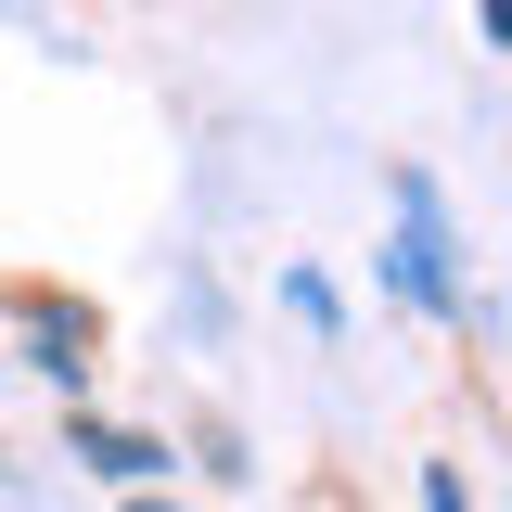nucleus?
Listing matches in <instances>:
<instances>
[{"label": "nucleus", "instance_id": "nucleus-1", "mask_svg": "<svg viewBox=\"0 0 512 512\" xmlns=\"http://www.w3.org/2000/svg\"><path fill=\"white\" fill-rule=\"evenodd\" d=\"M384 282H397L423 320H461V269H448V231H436V192H423V180H397V244H384Z\"/></svg>", "mask_w": 512, "mask_h": 512}, {"label": "nucleus", "instance_id": "nucleus-2", "mask_svg": "<svg viewBox=\"0 0 512 512\" xmlns=\"http://www.w3.org/2000/svg\"><path fill=\"white\" fill-rule=\"evenodd\" d=\"M64 448H77L90 474H116V487H141V474H167V448H154V436H128V423H90V410L64 423Z\"/></svg>", "mask_w": 512, "mask_h": 512}, {"label": "nucleus", "instance_id": "nucleus-3", "mask_svg": "<svg viewBox=\"0 0 512 512\" xmlns=\"http://www.w3.org/2000/svg\"><path fill=\"white\" fill-rule=\"evenodd\" d=\"M474 26H487V52H512V0H487V13H474Z\"/></svg>", "mask_w": 512, "mask_h": 512}, {"label": "nucleus", "instance_id": "nucleus-4", "mask_svg": "<svg viewBox=\"0 0 512 512\" xmlns=\"http://www.w3.org/2000/svg\"><path fill=\"white\" fill-rule=\"evenodd\" d=\"M128 512H167V500H128Z\"/></svg>", "mask_w": 512, "mask_h": 512}]
</instances>
